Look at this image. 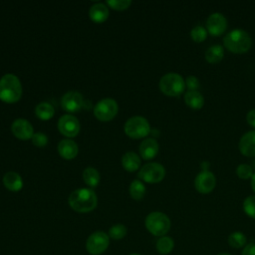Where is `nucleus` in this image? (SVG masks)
<instances>
[{
    "mask_svg": "<svg viewBox=\"0 0 255 255\" xmlns=\"http://www.w3.org/2000/svg\"><path fill=\"white\" fill-rule=\"evenodd\" d=\"M58 128L62 134L68 137H73L80 131V123L76 117L67 114L59 119Z\"/></svg>",
    "mask_w": 255,
    "mask_h": 255,
    "instance_id": "nucleus-12",
    "label": "nucleus"
},
{
    "mask_svg": "<svg viewBox=\"0 0 255 255\" xmlns=\"http://www.w3.org/2000/svg\"><path fill=\"white\" fill-rule=\"evenodd\" d=\"M243 210L246 215L255 219V195H249L244 199Z\"/></svg>",
    "mask_w": 255,
    "mask_h": 255,
    "instance_id": "nucleus-30",
    "label": "nucleus"
},
{
    "mask_svg": "<svg viewBox=\"0 0 255 255\" xmlns=\"http://www.w3.org/2000/svg\"><path fill=\"white\" fill-rule=\"evenodd\" d=\"M239 151L247 157L255 156V129L245 132L238 143Z\"/></svg>",
    "mask_w": 255,
    "mask_h": 255,
    "instance_id": "nucleus-15",
    "label": "nucleus"
},
{
    "mask_svg": "<svg viewBox=\"0 0 255 255\" xmlns=\"http://www.w3.org/2000/svg\"><path fill=\"white\" fill-rule=\"evenodd\" d=\"M158 143L156 141V139L152 138V137H147L145 138L140 144H139V153L140 156L143 159H151L153 158L157 152H158Z\"/></svg>",
    "mask_w": 255,
    "mask_h": 255,
    "instance_id": "nucleus-16",
    "label": "nucleus"
},
{
    "mask_svg": "<svg viewBox=\"0 0 255 255\" xmlns=\"http://www.w3.org/2000/svg\"><path fill=\"white\" fill-rule=\"evenodd\" d=\"M227 29V19L220 12L211 13L206 19V30L212 36H220Z\"/></svg>",
    "mask_w": 255,
    "mask_h": 255,
    "instance_id": "nucleus-11",
    "label": "nucleus"
},
{
    "mask_svg": "<svg viewBox=\"0 0 255 255\" xmlns=\"http://www.w3.org/2000/svg\"><path fill=\"white\" fill-rule=\"evenodd\" d=\"M250 179H251V188L255 192V172L253 173V175H252V177Z\"/></svg>",
    "mask_w": 255,
    "mask_h": 255,
    "instance_id": "nucleus-37",
    "label": "nucleus"
},
{
    "mask_svg": "<svg viewBox=\"0 0 255 255\" xmlns=\"http://www.w3.org/2000/svg\"><path fill=\"white\" fill-rule=\"evenodd\" d=\"M128 255H141V254H138V253H131V254H128Z\"/></svg>",
    "mask_w": 255,
    "mask_h": 255,
    "instance_id": "nucleus-40",
    "label": "nucleus"
},
{
    "mask_svg": "<svg viewBox=\"0 0 255 255\" xmlns=\"http://www.w3.org/2000/svg\"><path fill=\"white\" fill-rule=\"evenodd\" d=\"M185 88L188 89V91H197L199 88V80L196 76H188L185 79Z\"/></svg>",
    "mask_w": 255,
    "mask_h": 255,
    "instance_id": "nucleus-34",
    "label": "nucleus"
},
{
    "mask_svg": "<svg viewBox=\"0 0 255 255\" xmlns=\"http://www.w3.org/2000/svg\"><path fill=\"white\" fill-rule=\"evenodd\" d=\"M208 166H209V162H207V161H202L201 162L202 170H208Z\"/></svg>",
    "mask_w": 255,
    "mask_h": 255,
    "instance_id": "nucleus-38",
    "label": "nucleus"
},
{
    "mask_svg": "<svg viewBox=\"0 0 255 255\" xmlns=\"http://www.w3.org/2000/svg\"><path fill=\"white\" fill-rule=\"evenodd\" d=\"M242 255H255V243H250L245 246Z\"/></svg>",
    "mask_w": 255,
    "mask_h": 255,
    "instance_id": "nucleus-36",
    "label": "nucleus"
},
{
    "mask_svg": "<svg viewBox=\"0 0 255 255\" xmlns=\"http://www.w3.org/2000/svg\"><path fill=\"white\" fill-rule=\"evenodd\" d=\"M129 194L135 200L142 199L145 194L144 184L139 179L133 180L129 185Z\"/></svg>",
    "mask_w": 255,
    "mask_h": 255,
    "instance_id": "nucleus-26",
    "label": "nucleus"
},
{
    "mask_svg": "<svg viewBox=\"0 0 255 255\" xmlns=\"http://www.w3.org/2000/svg\"><path fill=\"white\" fill-rule=\"evenodd\" d=\"M90 18L98 23L104 22L109 16V9L104 3H96L91 6L89 11Z\"/></svg>",
    "mask_w": 255,
    "mask_h": 255,
    "instance_id": "nucleus-20",
    "label": "nucleus"
},
{
    "mask_svg": "<svg viewBox=\"0 0 255 255\" xmlns=\"http://www.w3.org/2000/svg\"><path fill=\"white\" fill-rule=\"evenodd\" d=\"M58 151L62 157L66 159H72L78 153V145L72 139H62L58 143Z\"/></svg>",
    "mask_w": 255,
    "mask_h": 255,
    "instance_id": "nucleus-17",
    "label": "nucleus"
},
{
    "mask_svg": "<svg viewBox=\"0 0 255 255\" xmlns=\"http://www.w3.org/2000/svg\"><path fill=\"white\" fill-rule=\"evenodd\" d=\"M62 108L69 113L79 112L84 106V98L77 91L67 92L61 99Z\"/></svg>",
    "mask_w": 255,
    "mask_h": 255,
    "instance_id": "nucleus-13",
    "label": "nucleus"
},
{
    "mask_svg": "<svg viewBox=\"0 0 255 255\" xmlns=\"http://www.w3.org/2000/svg\"><path fill=\"white\" fill-rule=\"evenodd\" d=\"M216 186V177L210 170H202L194 178V187L197 192L207 194L213 191Z\"/></svg>",
    "mask_w": 255,
    "mask_h": 255,
    "instance_id": "nucleus-10",
    "label": "nucleus"
},
{
    "mask_svg": "<svg viewBox=\"0 0 255 255\" xmlns=\"http://www.w3.org/2000/svg\"><path fill=\"white\" fill-rule=\"evenodd\" d=\"M224 57V49L221 45H212L204 53V58L209 64H217Z\"/></svg>",
    "mask_w": 255,
    "mask_h": 255,
    "instance_id": "nucleus-21",
    "label": "nucleus"
},
{
    "mask_svg": "<svg viewBox=\"0 0 255 255\" xmlns=\"http://www.w3.org/2000/svg\"><path fill=\"white\" fill-rule=\"evenodd\" d=\"M217 255H231V254H228V253H219Z\"/></svg>",
    "mask_w": 255,
    "mask_h": 255,
    "instance_id": "nucleus-39",
    "label": "nucleus"
},
{
    "mask_svg": "<svg viewBox=\"0 0 255 255\" xmlns=\"http://www.w3.org/2000/svg\"><path fill=\"white\" fill-rule=\"evenodd\" d=\"M160 91L168 97H178L185 89V80L177 73H167L159 80Z\"/></svg>",
    "mask_w": 255,
    "mask_h": 255,
    "instance_id": "nucleus-5",
    "label": "nucleus"
},
{
    "mask_svg": "<svg viewBox=\"0 0 255 255\" xmlns=\"http://www.w3.org/2000/svg\"><path fill=\"white\" fill-rule=\"evenodd\" d=\"M184 102L190 109L199 110L204 105V98L198 91H187L184 94Z\"/></svg>",
    "mask_w": 255,
    "mask_h": 255,
    "instance_id": "nucleus-19",
    "label": "nucleus"
},
{
    "mask_svg": "<svg viewBox=\"0 0 255 255\" xmlns=\"http://www.w3.org/2000/svg\"><path fill=\"white\" fill-rule=\"evenodd\" d=\"M69 204L77 212L86 213L94 210L98 203L96 193L90 188H79L69 196Z\"/></svg>",
    "mask_w": 255,
    "mask_h": 255,
    "instance_id": "nucleus-1",
    "label": "nucleus"
},
{
    "mask_svg": "<svg viewBox=\"0 0 255 255\" xmlns=\"http://www.w3.org/2000/svg\"><path fill=\"white\" fill-rule=\"evenodd\" d=\"M137 176L145 182L157 183L164 178L165 169L163 165L158 162H148L139 169Z\"/></svg>",
    "mask_w": 255,
    "mask_h": 255,
    "instance_id": "nucleus-8",
    "label": "nucleus"
},
{
    "mask_svg": "<svg viewBox=\"0 0 255 255\" xmlns=\"http://www.w3.org/2000/svg\"><path fill=\"white\" fill-rule=\"evenodd\" d=\"M32 141L37 146H44L48 143V136L44 132H36L32 136Z\"/></svg>",
    "mask_w": 255,
    "mask_h": 255,
    "instance_id": "nucleus-33",
    "label": "nucleus"
},
{
    "mask_svg": "<svg viewBox=\"0 0 255 255\" xmlns=\"http://www.w3.org/2000/svg\"><path fill=\"white\" fill-rule=\"evenodd\" d=\"M128 229L124 224H115L109 229V237L113 240H121L127 235Z\"/></svg>",
    "mask_w": 255,
    "mask_h": 255,
    "instance_id": "nucleus-28",
    "label": "nucleus"
},
{
    "mask_svg": "<svg viewBox=\"0 0 255 255\" xmlns=\"http://www.w3.org/2000/svg\"><path fill=\"white\" fill-rule=\"evenodd\" d=\"M118 103L111 98H106L99 101L95 108L94 114L100 121H111L118 114Z\"/></svg>",
    "mask_w": 255,
    "mask_h": 255,
    "instance_id": "nucleus-9",
    "label": "nucleus"
},
{
    "mask_svg": "<svg viewBox=\"0 0 255 255\" xmlns=\"http://www.w3.org/2000/svg\"><path fill=\"white\" fill-rule=\"evenodd\" d=\"M144 225L150 234L161 237L169 231L170 219L163 212L153 211L145 217Z\"/></svg>",
    "mask_w": 255,
    "mask_h": 255,
    "instance_id": "nucleus-4",
    "label": "nucleus"
},
{
    "mask_svg": "<svg viewBox=\"0 0 255 255\" xmlns=\"http://www.w3.org/2000/svg\"><path fill=\"white\" fill-rule=\"evenodd\" d=\"M207 33L208 32L205 27H203L201 25H196L190 31V37L194 42L201 43L206 39Z\"/></svg>",
    "mask_w": 255,
    "mask_h": 255,
    "instance_id": "nucleus-29",
    "label": "nucleus"
},
{
    "mask_svg": "<svg viewBox=\"0 0 255 255\" xmlns=\"http://www.w3.org/2000/svg\"><path fill=\"white\" fill-rule=\"evenodd\" d=\"M155 247H156V251L159 254L167 255L173 250L174 241L171 237L164 235V236H161V237L158 238V240L156 241Z\"/></svg>",
    "mask_w": 255,
    "mask_h": 255,
    "instance_id": "nucleus-24",
    "label": "nucleus"
},
{
    "mask_svg": "<svg viewBox=\"0 0 255 255\" xmlns=\"http://www.w3.org/2000/svg\"><path fill=\"white\" fill-rule=\"evenodd\" d=\"M54 113H55L54 107L47 102H41L35 108L36 116L43 121L50 120L54 116Z\"/></svg>",
    "mask_w": 255,
    "mask_h": 255,
    "instance_id": "nucleus-23",
    "label": "nucleus"
},
{
    "mask_svg": "<svg viewBox=\"0 0 255 255\" xmlns=\"http://www.w3.org/2000/svg\"><path fill=\"white\" fill-rule=\"evenodd\" d=\"M253 173H254L253 168L251 167V165H249L247 163H241L236 168V175L240 179H243V180L251 178Z\"/></svg>",
    "mask_w": 255,
    "mask_h": 255,
    "instance_id": "nucleus-31",
    "label": "nucleus"
},
{
    "mask_svg": "<svg viewBox=\"0 0 255 255\" xmlns=\"http://www.w3.org/2000/svg\"><path fill=\"white\" fill-rule=\"evenodd\" d=\"M83 179L89 186L96 187L100 181V172L96 168L88 166L83 171Z\"/></svg>",
    "mask_w": 255,
    "mask_h": 255,
    "instance_id": "nucleus-25",
    "label": "nucleus"
},
{
    "mask_svg": "<svg viewBox=\"0 0 255 255\" xmlns=\"http://www.w3.org/2000/svg\"><path fill=\"white\" fill-rule=\"evenodd\" d=\"M223 44L229 52L234 54H244L250 50L252 46V39L248 32L243 29L236 28L224 36Z\"/></svg>",
    "mask_w": 255,
    "mask_h": 255,
    "instance_id": "nucleus-2",
    "label": "nucleus"
},
{
    "mask_svg": "<svg viewBox=\"0 0 255 255\" xmlns=\"http://www.w3.org/2000/svg\"><path fill=\"white\" fill-rule=\"evenodd\" d=\"M110 245V237L104 231H96L88 237L86 241V249L91 255L103 254Z\"/></svg>",
    "mask_w": 255,
    "mask_h": 255,
    "instance_id": "nucleus-7",
    "label": "nucleus"
},
{
    "mask_svg": "<svg viewBox=\"0 0 255 255\" xmlns=\"http://www.w3.org/2000/svg\"><path fill=\"white\" fill-rule=\"evenodd\" d=\"M13 134L20 139H28L33 136V127L25 119H16L11 125Z\"/></svg>",
    "mask_w": 255,
    "mask_h": 255,
    "instance_id": "nucleus-14",
    "label": "nucleus"
},
{
    "mask_svg": "<svg viewBox=\"0 0 255 255\" xmlns=\"http://www.w3.org/2000/svg\"><path fill=\"white\" fill-rule=\"evenodd\" d=\"M122 164L125 169L128 171H134L138 169L140 165L139 155L133 151H128L122 157Z\"/></svg>",
    "mask_w": 255,
    "mask_h": 255,
    "instance_id": "nucleus-22",
    "label": "nucleus"
},
{
    "mask_svg": "<svg viewBox=\"0 0 255 255\" xmlns=\"http://www.w3.org/2000/svg\"><path fill=\"white\" fill-rule=\"evenodd\" d=\"M3 183L11 191H19L23 186L22 177L15 171L6 172L3 176Z\"/></svg>",
    "mask_w": 255,
    "mask_h": 255,
    "instance_id": "nucleus-18",
    "label": "nucleus"
},
{
    "mask_svg": "<svg viewBox=\"0 0 255 255\" xmlns=\"http://www.w3.org/2000/svg\"><path fill=\"white\" fill-rule=\"evenodd\" d=\"M247 242V238L244 233L240 231H235L231 233L228 237V244L233 248H241L245 246Z\"/></svg>",
    "mask_w": 255,
    "mask_h": 255,
    "instance_id": "nucleus-27",
    "label": "nucleus"
},
{
    "mask_svg": "<svg viewBox=\"0 0 255 255\" xmlns=\"http://www.w3.org/2000/svg\"><path fill=\"white\" fill-rule=\"evenodd\" d=\"M22 95V85L17 76L5 74L0 79V99L6 103L17 102Z\"/></svg>",
    "mask_w": 255,
    "mask_h": 255,
    "instance_id": "nucleus-3",
    "label": "nucleus"
},
{
    "mask_svg": "<svg viewBox=\"0 0 255 255\" xmlns=\"http://www.w3.org/2000/svg\"><path fill=\"white\" fill-rule=\"evenodd\" d=\"M125 131L129 137L141 138L150 132V126L145 118L134 116L126 122Z\"/></svg>",
    "mask_w": 255,
    "mask_h": 255,
    "instance_id": "nucleus-6",
    "label": "nucleus"
},
{
    "mask_svg": "<svg viewBox=\"0 0 255 255\" xmlns=\"http://www.w3.org/2000/svg\"><path fill=\"white\" fill-rule=\"evenodd\" d=\"M246 121L249 124V126L255 128V109H252L247 113Z\"/></svg>",
    "mask_w": 255,
    "mask_h": 255,
    "instance_id": "nucleus-35",
    "label": "nucleus"
},
{
    "mask_svg": "<svg viewBox=\"0 0 255 255\" xmlns=\"http://www.w3.org/2000/svg\"><path fill=\"white\" fill-rule=\"evenodd\" d=\"M108 5L116 10H124L127 9L130 4V0H108L107 1Z\"/></svg>",
    "mask_w": 255,
    "mask_h": 255,
    "instance_id": "nucleus-32",
    "label": "nucleus"
}]
</instances>
